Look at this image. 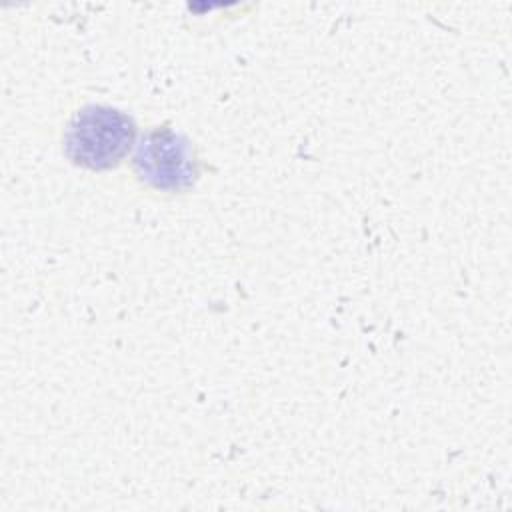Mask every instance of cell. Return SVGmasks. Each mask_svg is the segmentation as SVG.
<instances>
[{"mask_svg":"<svg viewBox=\"0 0 512 512\" xmlns=\"http://www.w3.org/2000/svg\"><path fill=\"white\" fill-rule=\"evenodd\" d=\"M138 140L128 112L106 104H88L72 114L64 128L66 158L86 170L106 172L122 164Z\"/></svg>","mask_w":512,"mask_h":512,"instance_id":"6da1fadb","label":"cell"},{"mask_svg":"<svg viewBox=\"0 0 512 512\" xmlns=\"http://www.w3.org/2000/svg\"><path fill=\"white\" fill-rule=\"evenodd\" d=\"M132 168L144 186L170 194L194 188L202 170L194 142L166 124L148 128L138 136Z\"/></svg>","mask_w":512,"mask_h":512,"instance_id":"7a4b0ae2","label":"cell"}]
</instances>
